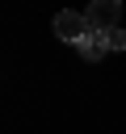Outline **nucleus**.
Returning a JSON list of instances; mask_svg holds the SVG:
<instances>
[{
	"mask_svg": "<svg viewBox=\"0 0 126 134\" xmlns=\"http://www.w3.org/2000/svg\"><path fill=\"white\" fill-rule=\"evenodd\" d=\"M88 34H92V25H88V17H84V13H71V8H63V13L55 17V38H63V42L80 46Z\"/></svg>",
	"mask_w": 126,
	"mask_h": 134,
	"instance_id": "obj_1",
	"label": "nucleus"
},
{
	"mask_svg": "<svg viewBox=\"0 0 126 134\" xmlns=\"http://www.w3.org/2000/svg\"><path fill=\"white\" fill-rule=\"evenodd\" d=\"M84 17H88V25H92L97 34H109V29H118V17H122V0H88Z\"/></svg>",
	"mask_w": 126,
	"mask_h": 134,
	"instance_id": "obj_2",
	"label": "nucleus"
},
{
	"mask_svg": "<svg viewBox=\"0 0 126 134\" xmlns=\"http://www.w3.org/2000/svg\"><path fill=\"white\" fill-rule=\"evenodd\" d=\"M76 50H80V59L97 63V59H105V54H109V34H97V29H92V34H88V38H84Z\"/></svg>",
	"mask_w": 126,
	"mask_h": 134,
	"instance_id": "obj_3",
	"label": "nucleus"
},
{
	"mask_svg": "<svg viewBox=\"0 0 126 134\" xmlns=\"http://www.w3.org/2000/svg\"><path fill=\"white\" fill-rule=\"evenodd\" d=\"M109 50H126V29H109Z\"/></svg>",
	"mask_w": 126,
	"mask_h": 134,
	"instance_id": "obj_4",
	"label": "nucleus"
}]
</instances>
